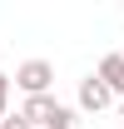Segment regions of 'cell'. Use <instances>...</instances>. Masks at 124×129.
Here are the masks:
<instances>
[{"instance_id": "8", "label": "cell", "mask_w": 124, "mask_h": 129, "mask_svg": "<svg viewBox=\"0 0 124 129\" xmlns=\"http://www.w3.org/2000/svg\"><path fill=\"white\" fill-rule=\"evenodd\" d=\"M119 119H124V99H119Z\"/></svg>"}, {"instance_id": "2", "label": "cell", "mask_w": 124, "mask_h": 129, "mask_svg": "<svg viewBox=\"0 0 124 129\" xmlns=\"http://www.w3.org/2000/svg\"><path fill=\"white\" fill-rule=\"evenodd\" d=\"M94 80L104 84L114 99H124V55H104V60H99V70H94Z\"/></svg>"}, {"instance_id": "3", "label": "cell", "mask_w": 124, "mask_h": 129, "mask_svg": "<svg viewBox=\"0 0 124 129\" xmlns=\"http://www.w3.org/2000/svg\"><path fill=\"white\" fill-rule=\"evenodd\" d=\"M109 104H114V94H109L94 75H89V80H79V109H84V114H99V109H109Z\"/></svg>"}, {"instance_id": "1", "label": "cell", "mask_w": 124, "mask_h": 129, "mask_svg": "<svg viewBox=\"0 0 124 129\" xmlns=\"http://www.w3.org/2000/svg\"><path fill=\"white\" fill-rule=\"evenodd\" d=\"M10 80H15V89H20L25 99H30V94H50V84H55V64H50V60H25Z\"/></svg>"}, {"instance_id": "6", "label": "cell", "mask_w": 124, "mask_h": 129, "mask_svg": "<svg viewBox=\"0 0 124 129\" xmlns=\"http://www.w3.org/2000/svg\"><path fill=\"white\" fill-rule=\"evenodd\" d=\"M5 104H10V75H0V119H5Z\"/></svg>"}, {"instance_id": "5", "label": "cell", "mask_w": 124, "mask_h": 129, "mask_svg": "<svg viewBox=\"0 0 124 129\" xmlns=\"http://www.w3.org/2000/svg\"><path fill=\"white\" fill-rule=\"evenodd\" d=\"M40 129H79V119H75L70 104H55V109L45 114V124H40Z\"/></svg>"}, {"instance_id": "7", "label": "cell", "mask_w": 124, "mask_h": 129, "mask_svg": "<svg viewBox=\"0 0 124 129\" xmlns=\"http://www.w3.org/2000/svg\"><path fill=\"white\" fill-rule=\"evenodd\" d=\"M0 129H30V124H25L20 114H5V119H0Z\"/></svg>"}, {"instance_id": "4", "label": "cell", "mask_w": 124, "mask_h": 129, "mask_svg": "<svg viewBox=\"0 0 124 129\" xmlns=\"http://www.w3.org/2000/svg\"><path fill=\"white\" fill-rule=\"evenodd\" d=\"M55 104H60V99H55V94H30V99H25V104H20V119H25V124H45V114L50 109H55Z\"/></svg>"}, {"instance_id": "9", "label": "cell", "mask_w": 124, "mask_h": 129, "mask_svg": "<svg viewBox=\"0 0 124 129\" xmlns=\"http://www.w3.org/2000/svg\"><path fill=\"white\" fill-rule=\"evenodd\" d=\"M119 129H124V124H119Z\"/></svg>"}]
</instances>
